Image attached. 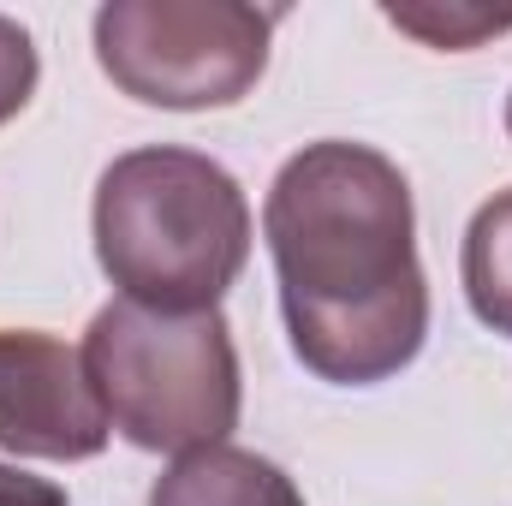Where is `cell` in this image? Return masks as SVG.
<instances>
[{"instance_id": "6da1fadb", "label": "cell", "mask_w": 512, "mask_h": 506, "mask_svg": "<svg viewBox=\"0 0 512 506\" xmlns=\"http://www.w3.org/2000/svg\"><path fill=\"white\" fill-rule=\"evenodd\" d=\"M262 239L298 364L334 387L393 381L429 340L405 173L370 143H304L268 185Z\"/></svg>"}, {"instance_id": "7a4b0ae2", "label": "cell", "mask_w": 512, "mask_h": 506, "mask_svg": "<svg viewBox=\"0 0 512 506\" xmlns=\"http://www.w3.org/2000/svg\"><path fill=\"white\" fill-rule=\"evenodd\" d=\"M90 233L120 298L161 316H197L221 310L251 262V203L215 155L143 143L102 167Z\"/></svg>"}, {"instance_id": "3957f363", "label": "cell", "mask_w": 512, "mask_h": 506, "mask_svg": "<svg viewBox=\"0 0 512 506\" xmlns=\"http://www.w3.org/2000/svg\"><path fill=\"white\" fill-rule=\"evenodd\" d=\"M84 376L114 435L137 453H197L239 429L245 381L221 310L161 316L114 298L84 328Z\"/></svg>"}, {"instance_id": "277c9868", "label": "cell", "mask_w": 512, "mask_h": 506, "mask_svg": "<svg viewBox=\"0 0 512 506\" xmlns=\"http://www.w3.org/2000/svg\"><path fill=\"white\" fill-rule=\"evenodd\" d=\"M280 12L251 0H108L90 24L108 84L167 114L245 102L268 72Z\"/></svg>"}, {"instance_id": "5b68a950", "label": "cell", "mask_w": 512, "mask_h": 506, "mask_svg": "<svg viewBox=\"0 0 512 506\" xmlns=\"http://www.w3.org/2000/svg\"><path fill=\"white\" fill-rule=\"evenodd\" d=\"M108 417L84 358L42 328H0V447L18 459L78 465L108 447Z\"/></svg>"}, {"instance_id": "8992f818", "label": "cell", "mask_w": 512, "mask_h": 506, "mask_svg": "<svg viewBox=\"0 0 512 506\" xmlns=\"http://www.w3.org/2000/svg\"><path fill=\"white\" fill-rule=\"evenodd\" d=\"M149 506H304V495L274 459L221 441V447L179 453L155 477Z\"/></svg>"}, {"instance_id": "52a82bcc", "label": "cell", "mask_w": 512, "mask_h": 506, "mask_svg": "<svg viewBox=\"0 0 512 506\" xmlns=\"http://www.w3.org/2000/svg\"><path fill=\"white\" fill-rule=\"evenodd\" d=\"M459 280H465L471 316L512 340V185L471 215L459 245Z\"/></svg>"}, {"instance_id": "ba28073f", "label": "cell", "mask_w": 512, "mask_h": 506, "mask_svg": "<svg viewBox=\"0 0 512 506\" xmlns=\"http://www.w3.org/2000/svg\"><path fill=\"white\" fill-rule=\"evenodd\" d=\"M387 24L423 36L429 48L459 54V48H477L483 36H501L512 24V12H483V6H387Z\"/></svg>"}, {"instance_id": "9c48e42d", "label": "cell", "mask_w": 512, "mask_h": 506, "mask_svg": "<svg viewBox=\"0 0 512 506\" xmlns=\"http://www.w3.org/2000/svg\"><path fill=\"white\" fill-rule=\"evenodd\" d=\"M36 78H42V54L30 42V30L18 18L0 12V126L18 120L36 96Z\"/></svg>"}, {"instance_id": "30bf717a", "label": "cell", "mask_w": 512, "mask_h": 506, "mask_svg": "<svg viewBox=\"0 0 512 506\" xmlns=\"http://www.w3.org/2000/svg\"><path fill=\"white\" fill-rule=\"evenodd\" d=\"M0 506H66V489L48 477H30L18 465H0Z\"/></svg>"}, {"instance_id": "8fae6325", "label": "cell", "mask_w": 512, "mask_h": 506, "mask_svg": "<svg viewBox=\"0 0 512 506\" xmlns=\"http://www.w3.org/2000/svg\"><path fill=\"white\" fill-rule=\"evenodd\" d=\"M507 137H512V96H507Z\"/></svg>"}]
</instances>
